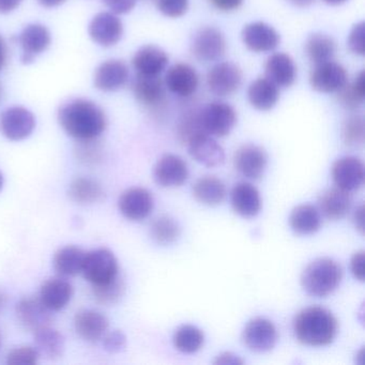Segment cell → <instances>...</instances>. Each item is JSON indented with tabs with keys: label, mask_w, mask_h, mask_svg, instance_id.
Masks as SVG:
<instances>
[{
	"label": "cell",
	"mask_w": 365,
	"mask_h": 365,
	"mask_svg": "<svg viewBox=\"0 0 365 365\" xmlns=\"http://www.w3.org/2000/svg\"><path fill=\"white\" fill-rule=\"evenodd\" d=\"M58 121L66 133L78 140L99 138L108 125L103 110L86 99H74L63 104L58 112Z\"/></svg>",
	"instance_id": "cell-1"
},
{
	"label": "cell",
	"mask_w": 365,
	"mask_h": 365,
	"mask_svg": "<svg viewBox=\"0 0 365 365\" xmlns=\"http://www.w3.org/2000/svg\"><path fill=\"white\" fill-rule=\"evenodd\" d=\"M292 328L294 336L300 343L322 347L334 341L339 324L336 318L328 309L309 307L297 314Z\"/></svg>",
	"instance_id": "cell-2"
},
{
	"label": "cell",
	"mask_w": 365,
	"mask_h": 365,
	"mask_svg": "<svg viewBox=\"0 0 365 365\" xmlns=\"http://www.w3.org/2000/svg\"><path fill=\"white\" fill-rule=\"evenodd\" d=\"M341 274V268L336 262L331 258H318L303 270L301 286L309 296L324 298L336 289Z\"/></svg>",
	"instance_id": "cell-3"
},
{
	"label": "cell",
	"mask_w": 365,
	"mask_h": 365,
	"mask_svg": "<svg viewBox=\"0 0 365 365\" xmlns=\"http://www.w3.org/2000/svg\"><path fill=\"white\" fill-rule=\"evenodd\" d=\"M200 123L205 133L215 138H224L236 125V110L225 102H211L200 110Z\"/></svg>",
	"instance_id": "cell-4"
},
{
	"label": "cell",
	"mask_w": 365,
	"mask_h": 365,
	"mask_svg": "<svg viewBox=\"0 0 365 365\" xmlns=\"http://www.w3.org/2000/svg\"><path fill=\"white\" fill-rule=\"evenodd\" d=\"M82 272L93 285H102L118 277V262L110 250H93L85 255Z\"/></svg>",
	"instance_id": "cell-5"
},
{
	"label": "cell",
	"mask_w": 365,
	"mask_h": 365,
	"mask_svg": "<svg viewBox=\"0 0 365 365\" xmlns=\"http://www.w3.org/2000/svg\"><path fill=\"white\" fill-rule=\"evenodd\" d=\"M245 345L251 351H270L277 341V331L272 322L267 318L256 317L250 320L242 333Z\"/></svg>",
	"instance_id": "cell-6"
},
{
	"label": "cell",
	"mask_w": 365,
	"mask_h": 365,
	"mask_svg": "<svg viewBox=\"0 0 365 365\" xmlns=\"http://www.w3.org/2000/svg\"><path fill=\"white\" fill-rule=\"evenodd\" d=\"M191 50L197 61L204 63L219 61L226 52L225 37L215 27H205L194 36Z\"/></svg>",
	"instance_id": "cell-7"
},
{
	"label": "cell",
	"mask_w": 365,
	"mask_h": 365,
	"mask_svg": "<svg viewBox=\"0 0 365 365\" xmlns=\"http://www.w3.org/2000/svg\"><path fill=\"white\" fill-rule=\"evenodd\" d=\"M35 128V116L22 106L8 108L0 116V130L10 140H25L33 133Z\"/></svg>",
	"instance_id": "cell-8"
},
{
	"label": "cell",
	"mask_w": 365,
	"mask_h": 365,
	"mask_svg": "<svg viewBox=\"0 0 365 365\" xmlns=\"http://www.w3.org/2000/svg\"><path fill=\"white\" fill-rule=\"evenodd\" d=\"M347 83L348 74L345 68L333 61L316 66L309 76L312 88L322 93H337Z\"/></svg>",
	"instance_id": "cell-9"
},
{
	"label": "cell",
	"mask_w": 365,
	"mask_h": 365,
	"mask_svg": "<svg viewBox=\"0 0 365 365\" xmlns=\"http://www.w3.org/2000/svg\"><path fill=\"white\" fill-rule=\"evenodd\" d=\"M242 83V71L232 63H220L211 68L207 76V85L213 95L226 97L232 95Z\"/></svg>",
	"instance_id": "cell-10"
},
{
	"label": "cell",
	"mask_w": 365,
	"mask_h": 365,
	"mask_svg": "<svg viewBox=\"0 0 365 365\" xmlns=\"http://www.w3.org/2000/svg\"><path fill=\"white\" fill-rule=\"evenodd\" d=\"M91 39L104 48L116 46L123 35V25L116 14L101 12L97 14L89 24Z\"/></svg>",
	"instance_id": "cell-11"
},
{
	"label": "cell",
	"mask_w": 365,
	"mask_h": 365,
	"mask_svg": "<svg viewBox=\"0 0 365 365\" xmlns=\"http://www.w3.org/2000/svg\"><path fill=\"white\" fill-rule=\"evenodd\" d=\"M332 177L335 185L344 191L356 192L364 183V165L359 158L343 157L334 162Z\"/></svg>",
	"instance_id": "cell-12"
},
{
	"label": "cell",
	"mask_w": 365,
	"mask_h": 365,
	"mask_svg": "<svg viewBox=\"0 0 365 365\" xmlns=\"http://www.w3.org/2000/svg\"><path fill=\"white\" fill-rule=\"evenodd\" d=\"M187 145L191 157L207 168H217L225 161V153L221 145L204 132L192 136Z\"/></svg>",
	"instance_id": "cell-13"
},
{
	"label": "cell",
	"mask_w": 365,
	"mask_h": 365,
	"mask_svg": "<svg viewBox=\"0 0 365 365\" xmlns=\"http://www.w3.org/2000/svg\"><path fill=\"white\" fill-rule=\"evenodd\" d=\"M242 41L254 53L272 52L279 46L281 37L271 25L264 22H253L242 29Z\"/></svg>",
	"instance_id": "cell-14"
},
{
	"label": "cell",
	"mask_w": 365,
	"mask_h": 365,
	"mask_svg": "<svg viewBox=\"0 0 365 365\" xmlns=\"http://www.w3.org/2000/svg\"><path fill=\"white\" fill-rule=\"evenodd\" d=\"M153 177L160 187H180L189 178V168L182 158L165 155L155 164Z\"/></svg>",
	"instance_id": "cell-15"
},
{
	"label": "cell",
	"mask_w": 365,
	"mask_h": 365,
	"mask_svg": "<svg viewBox=\"0 0 365 365\" xmlns=\"http://www.w3.org/2000/svg\"><path fill=\"white\" fill-rule=\"evenodd\" d=\"M268 157L262 147L253 144L245 145L236 151L234 165L237 172L245 178L259 179L266 170Z\"/></svg>",
	"instance_id": "cell-16"
},
{
	"label": "cell",
	"mask_w": 365,
	"mask_h": 365,
	"mask_svg": "<svg viewBox=\"0 0 365 365\" xmlns=\"http://www.w3.org/2000/svg\"><path fill=\"white\" fill-rule=\"evenodd\" d=\"M132 89L136 100L149 110H159L165 102V84L160 76L138 74Z\"/></svg>",
	"instance_id": "cell-17"
},
{
	"label": "cell",
	"mask_w": 365,
	"mask_h": 365,
	"mask_svg": "<svg viewBox=\"0 0 365 365\" xmlns=\"http://www.w3.org/2000/svg\"><path fill=\"white\" fill-rule=\"evenodd\" d=\"M119 210L131 221H142L149 217L153 209V197L148 190L131 187L121 194Z\"/></svg>",
	"instance_id": "cell-18"
},
{
	"label": "cell",
	"mask_w": 365,
	"mask_h": 365,
	"mask_svg": "<svg viewBox=\"0 0 365 365\" xmlns=\"http://www.w3.org/2000/svg\"><path fill=\"white\" fill-rule=\"evenodd\" d=\"M51 309L43 304L40 298L22 299L16 305V316L19 322L26 330L36 331L50 327L53 318Z\"/></svg>",
	"instance_id": "cell-19"
},
{
	"label": "cell",
	"mask_w": 365,
	"mask_h": 365,
	"mask_svg": "<svg viewBox=\"0 0 365 365\" xmlns=\"http://www.w3.org/2000/svg\"><path fill=\"white\" fill-rule=\"evenodd\" d=\"M164 84L174 95L187 98L197 91L200 78L192 66L176 63L166 72Z\"/></svg>",
	"instance_id": "cell-20"
},
{
	"label": "cell",
	"mask_w": 365,
	"mask_h": 365,
	"mask_svg": "<svg viewBox=\"0 0 365 365\" xmlns=\"http://www.w3.org/2000/svg\"><path fill=\"white\" fill-rule=\"evenodd\" d=\"M129 69L121 61H108L102 63L95 74V86L99 91H116L129 81Z\"/></svg>",
	"instance_id": "cell-21"
},
{
	"label": "cell",
	"mask_w": 365,
	"mask_h": 365,
	"mask_svg": "<svg viewBox=\"0 0 365 365\" xmlns=\"http://www.w3.org/2000/svg\"><path fill=\"white\" fill-rule=\"evenodd\" d=\"M230 202L235 212L247 219L256 217L262 209L259 192L249 182H239L232 187Z\"/></svg>",
	"instance_id": "cell-22"
},
{
	"label": "cell",
	"mask_w": 365,
	"mask_h": 365,
	"mask_svg": "<svg viewBox=\"0 0 365 365\" xmlns=\"http://www.w3.org/2000/svg\"><path fill=\"white\" fill-rule=\"evenodd\" d=\"M266 78L281 88H287L294 84L297 78V67L294 59L285 53L271 55L264 66Z\"/></svg>",
	"instance_id": "cell-23"
},
{
	"label": "cell",
	"mask_w": 365,
	"mask_h": 365,
	"mask_svg": "<svg viewBox=\"0 0 365 365\" xmlns=\"http://www.w3.org/2000/svg\"><path fill=\"white\" fill-rule=\"evenodd\" d=\"M132 63L138 74L160 76L168 67V56L159 46H145L135 53Z\"/></svg>",
	"instance_id": "cell-24"
},
{
	"label": "cell",
	"mask_w": 365,
	"mask_h": 365,
	"mask_svg": "<svg viewBox=\"0 0 365 365\" xmlns=\"http://www.w3.org/2000/svg\"><path fill=\"white\" fill-rule=\"evenodd\" d=\"M352 197L349 192L339 187L327 190L318 200V210L329 220H341L351 209Z\"/></svg>",
	"instance_id": "cell-25"
},
{
	"label": "cell",
	"mask_w": 365,
	"mask_h": 365,
	"mask_svg": "<svg viewBox=\"0 0 365 365\" xmlns=\"http://www.w3.org/2000/svg\"><path fill=\"white\" fill-rule=\"evenodd\" d=\"M76 332L87 341H97L106 335L108 320L103 314L93 309H83L74 318Z\"/></svg>",
	"instance_id": "cell-26"
},
{
	"label": "cell",
	"mask_w": 365,
	"mask_h": 365,
	"mask_svg": "<svg viewBox=\"0 0 365 365\" xmlns=\"http://www.w3.org/2000/svg\"><path fill=\"white\" fill-rule=\"evenodd\" d=\"M73 296V287L63 277L48 279L40 290V300L51 311H61Z\"/></svg>",
	"instance_id": "cell-27"
},
{
	"label": "cell",
	"mask_w": 365,
	"mask_h": 365,
	"mask_svg": "<svg viewBox=\"0 0 365 365\" xmlns=\"http://www.w3.org/2000/svg\"><path fill=\"white\" fill-rule=\"evenodd\" d=\"M247 98L254 108L267 112L272 110L279 101V87L267 78H257L250 85L247 89Z\"/></svg>",
	"instance_id": "cell-28"
},
{
	"label": "cell",
	"mask_w": 365,
	"mask_h": 365,
	"mask_svg": "<svg viewBox=\"0 0 365 365\" xmlns=\"http://www.w3.org/2000/svg\"><path fill=\"white\" fill-rule=\"evenodd\" d=\"M193 196L200 204L217 206L226 197V187L221 179L215 176H205L194 183Z\"/></svg>",
	"instance_id": "cell-29"
},
{
	"label": "cell",
	"mask_w": 365,
	"mask_h": 365,
	"mask_svg": "<svg viewBox=\"0 0 365 365\" xmlns=\"http://www.w3.org/2000/svg\"><path fill=\"white\" fill-rule=\"evenodd\" d=\"M289 224L297 234L303 236L315 234L322 226V215L312 205H300L290 213Z\"/></svg>",
	"instance_id": "cell-30"
},
{
	"label": "cell",
	"mask_w": 365,
	"mask_h": 365,
	"mask_svg": "<svg viewBox=\"0 0 365 365\" xmlns=\"http://www.w3.org/2000/svg\"><path fill=\"white\" fill-rule=\"evenodd\" d=\"M18 39L23 53L34 57L43 53L50 46L52 40L48 29L40 24H31L25 27Z\"/></svg>",
	"instance_id": "cell-31"
},
{
	"label": "cell",
	"mask_w": 365,
	"mask_h": 365,
	"mask_svg": "<svg viewBox=\"0 0 365 365\" xmlns=\"http://www.w3.org/2000/svg\"><path fill=\"white\" fill-rule=\"evenodd\" d=\"M85 253L80 247L68 245L58 250L54 256V269L61 277H73L82 272Z\"/></svg>",
	"instance_id": "cell-32"
},
{
	"label": "cell",
	"mask_w": 365,
	"mask_h": 365,
	"mask_svg": "<svg viewBox=\"0 0 365 365\" xmlns=\"http://www.w3.org/2000/svg\"><path fill=\"white\" fill-rule=\"evenodd\" d=\"M305 52L314 65H320L333 61L336 53V43L330 36L313 34L305 43Z\"/></svg>",
	"instance_id": "cell-33"
},
{
	"label": "cell",
	"mask_w": 365,
	"mask_h": 365,
	"mask_svg": "<svg viewBox=\"0 0 365 365\" xmlns=\"http://www.w3.org/2000/svg\"><path fill=\"white\" fill-rule=\"evenodd\" d=\"M35 344L38 352L50 360L61 358L65 350V339L51 326L36 331Z\"/></svg>",
	"instance_id": "cell-34"
},
{
	"label": "cell",
	"mask_w": 365,
	"mask_h": 365,
	"mask_svg": "<svg viewBox=\"0 0 365 365\" xmlns=\"http://www.w3.org/2000/svg\"><path fill=\"white\" fill-rule=\"evenodd\" d=\"M69 196L81 205L93 204L103 198L104 192L98 181L87 177L74 179L69 187Z\"/></svg>",
	"instance_id": "cell-35"
},
{
	"label": "cell",
	"mask_w": 365,
	"mask_h": 365,
	"mask_svg": "<svg viewBox=\"0 0 365 365\" xmlns=\"http://www.w3.org/2000/svg\"><path fill=\"white\" fill-rule=\"evenodd\" d=\"M204 333L197 327L183 324L175 332L173 341L175 348L183 354H194L204 345Z\"/></svg>",
	"instance_id": "cell-36"
},
{
	"label": "cell",
	"mask_w": 365,
	"mask_h": 365,
	"mask_svg": "<svg viewBox=\"0 0 365 365\" xmlns=\"http://www.w3.org/2000/svg\"><path fill=\"white\" fill-rule=\"evenodd\" d=\"M150 236L160 245H170L180 236V226L168 215L159 217L151 223Z\"/></svg>",
	"instance_id": "cell-37"
},
{
	"label": "cell",
	"mask_w": 365,
	"mask_h": 365,
	"mask_svg": "<svg viewBox=\"0 0 365 365\" xmlns=\"http://www.w3.org/2000/svg\"><path fill=\"white\" fill-rule=\"evenodd\" d=\"M365 76L364 71L354 78L351 84H346L339 93V99L341 106L349 110H356L364 103L365 99Z\"/></svg>",
	"instance_id": "cell-38"
},
{
	"label": "cell",
	"mask_w": 365,
	"mask_h": 365,
	"mask_svg": "<svg viewBox=\"0 0 365 365\" xmlns=\"http://www.w3.org/2000/svg\"><path fill=\"white\" fill-rule=\"evenodd\" d=\"M125 290V281L119 275L108 283L93 285V288L96 300L104 305L116 304L123 298Z\"/></svg>",
	"instance_id": "cell-39"
},
{
	"label": "cell",
	"mask_w": 365,
	"mask_h": 365,
	"mask_svg": "<svg viewBox=\"0 0 365 365\" xmlns=\"http://www.w3.org/2000/svg\"><path fill=\"white\" fill-rule=\"evenodd\" d=\"M364 119L360 115H352L344 121L341 140L348 147H360L364 143Z\"/></svg>",
	"instance_id": "cell-40"
},
{
	"label": "cell",
	"mask_w": 365,
	"mask_h": 365,
	"mask_svg": "<svg viewBox=\"0 0 365 365\" xmlns=\"http://www.w3.org/2000/svg\"><path fill=\"white\" fill-rule=\"evenodd\" d=\"M76 147V158L86 165H96L102 159V147L97 138L78 140Z\"/></svg>",
	"instance_id": "cell-41"
},
{
	"label": "cell",
	"mask_w": 365,
	"mask_h": 365,
	"mask_svg": "<svg viewBox=\"0 0 365 365\" xmlns=\"http://www.w3.org/2000/svg\"><path fill=\"white\" fill-rule=\"evenodd\" d=\"M202 132L200 123V110L189 112L183 116L178 125V136L181 142L187 144V140L195 135V134ZM205 133V132H204Z\"/></svg>",
	"instance_id": "cell-42"
},
{
	"label": "cell",
	"mask_w": 365,
	"mask_h": 365,
	"mask_svg": "<svg viewBox=\"0 0 365 365\" xmlns=\"http://www.w3.org/2000/svg\"><path fill=\"white\" fill-rule=\"evenodd\" d=\"M40 354L35 347L21 346L8 354L7 363L12 365H34L39 361Z\"/></svg>",
	"instance_id": "cell-43"
},
{
	"label": "cell",
	"mask_w": 365,
	"mask_h": 365,
	"mask_svg": "<svg viewBox=\"0 0 365 365\" xmlns=\"http://www.w3.org/2000/svg\"><path fill=\"white\" fill-rule=\"evenodd\" d=\"M155 3L158 10L170 19L180 18L189 9V0H155Z\"/></svg>",
	"instance_id": "cell-44"
},
{
	"label": "cell",
	"mask_w": 365,
	"mask_h": 365,
	"mask_svg": "<svg viewBox=\"0 0 365 365\" xmlns=\"http://www.w3.org/2000/svg\"><path fill=\"white\" fill-rule=\"evenodd\" d=\"M365 23L354 25L348 37V48L354 54L364 56L365 54Z\"/></svg>",
	"instance_id": "cell-45"
},
{
	"label": "cell",
	"mask_w": 365,
	"mask_h": 365,
	"mask_svg": "<svg viewBox=\"0 0 365 365\" xmlns=\"http://www.w3.org/2000/svg\"><path fill=\"white\" fill-rule=\"evenodd\" d=\"M125 345H127V337L121 331H113V332L108 333V334L106 333L104 335V349L110 354L120 352L121 350L125 349Z\"/></svg>",
	"instance_id": "cell-46"
},
{
	"label": "cell",
	"mask_w": 365,
	"mask_h": 365,
	"mask_svg": "<svg viewBox=\"0 0 365 365\" xmlns=\"http://www.w3.org/2000/svg\"><path fill=\"white\" fill-rule=\"evenodd\" d=\"M106 7L114 14H127L135 8L138 0H103Z\"/></svg>",
	"instance_id": "cell-47"
},
{
	"label": "cell",
	"mask_w": 365,
	"mask_h": 365,
	"mask_svg": "<svg viewBox=\"0 0 365 365\" xmlns=\"http://www.w3.org/2000/svg\"><path fill=\"white\" fill-rule=\"evenodd\" d=\"M364 251L356 252L350 260V269L352 274L360 282L365 279V255Z\"/></svg>",
	"instance_id": "cell-48"
},
{
	"label": "cell",
	"mask_w": 365,
	"mask_h": 365,
	"mask_svg": "<svg viewBox=\"0 0 365 365\" xmlns=\"http://www.w3.org/2000/svg\"><path fill=\"white\" fill-rule=\"evenodd\" d=\"M210 3L220 11L230 12L239 9L243 0H210Z\"/></svg>",
	"instance_id": "cell-49"
},
{
	"label": "cell",
	"mask_w": 365,
	"mask_h": 365,
	"mask_svg": "<svg viewBox=\"0 0 365 365\" xmlns=\"http://www.w3.org/2000/svg\"><path fill=\"white\" fill-rule=\"evenodd\" d=\"M213 363L217 365H239L243 364V361L241 360L240 356L232 352H223L217 356Z\"/></svg>",
	"instance_id": "cell-50"
},
{
	"label": "cell",
	"mask_w": 365,
	"mask_h": 365,
	"mask_svg": "<svg viewBox=\"0 0 365 365\" xmlns=\"http://www.w3.org/2000/svg\"><path fill=\"white\" fill-rule=\"evenodd\" d=\"M23 0H0V14H6L16 10Z\"/></svg>",
	"instance_id": "cell-51"
},
{
	"label": "cell",
	"mask_w": 365,
	"mask_h": 365,
	"mask_svg": "<svg viewBox=\"0 0 365 365\" xmlns=\"http://www.w3.org/2000/svg\"><path fill=\"white\" fill-rule=\"evenodd\" d=\"M354 222L356 230L361 234H364V207H363V205L356 209V212L354 215Z\"/></svg>",
	"instance_id": "cell-52"
},
{
	"label": "cell",
	"mask_w": 365,
	"mask_h": 365,
	"mask_svg": "<svg viewBox=\"0 0 365 365\" xmlns=\"http://www.w3.org/2000/svg\"><path fill=\"white\" fill-rule=\"evenodd\" d=\"M7 59V46H6L5 40L0 36V70L3 69Z\"/></svg>",
	"instance_id": "cell-53"
},
{
	"label": "cell",
	"mask_w": 365,
	"mask_h": 365,
	"mask_svg": "<svg viewBox=\"0 0 365 365\" xmlns=\"http://www.w3.org/2000/svg\"><path fill=\"white\" fill-rule=\"evenodd\" d=\"M38 1H39L40 5L43 6V7L54 8L65 3L66 0H38Z\"/></svg>",
	"instance_id": "cell-54"
},
{
	"label": "cell",
	"mask_w": 365,
	"mask_h": 365,
	"mask_svg": "<svg viewBox=\"0 0 365 365\" xmlns=\"http://www.w3.org/2000/svg\"><path fill=\"white\" fill-rule=\"evenodd\" d=\"M290 4L299 8H305L311 6L315 0H288Z\"/></svg>",
	"instance_id": "cell-55"
},
{
	"label": "cell",
	"mask_w": 365,
	"mask_h": 365,
	"mask_svg": "<svg viewBox=\"0 0 365 365\" xmlns=\"http://www.w3.org/2000/svg\"><path fill=\"white\" fill-rule=\"evenodd\" d=\"M34 59H35V57L31 56V55L24 54V53H23L22 58H21V61H22V63H24V65H29V63H33Z\"/></svg>",
	"instance_id": "cell-56"
},
{
	"label": "cell",
	"mask_w": 365,
	"mask_h": 365,
	"mask_svg": "<svg viewBox=\"0 0 365 365\" xmlns=\"http://www.w3.org/2000/svg\"><path fill=\"white\" fill-rule=\"evenodd\" d=\"M324 1L327 5L339 6L341 5V4L346 3L347 0H324Z\"/></svg>",
	"instance_id": "cell-57"
},
{
	"label": "cell",
	"mask_w": 365,
	"mask_h": 365,
	"mask_svg": "<svg viewBox=\"0 0 365 365\" xmlns=\"http://www.w3.org/2000/svg\"><path fill=\"white\" fill-rule=\"evenodd\" d=\"M6 300H7V299H6L5 294L0 292V312H1V309H3L4 307H5Z\"/></svg>",
	"instance_id": "cell-58"
},
{
	"label": "cell",
	"mask_w": 365,
	"mask_h": 365,
	"mask_svg": "<svg viewBox=\"0 0 365 365\" xmlns=\"http://www.w3.org/2000/svg\"><path fill=\"white\" fill-rule=\"evenodd\" d=\"M4 185V176L1 173H0V191H1V189H3Z\"/></svg>",
	"instance_id": "cell-59"
},
{
	"label": "cell",
	"mask_w": 365,
	"mask_h": 365,
	"mask_svg": "<svg viewBox=\"0 0 365 365\" xmlns=\"http://www.w3.org/2000/svg\"><path fill=\"white\" fill-rule=\"evenodd\" d=\"M4 91H3V85L0 84V101L3 99Z\"/></svg>",
	"instance_id": "cell-60"
}]
</instances>
